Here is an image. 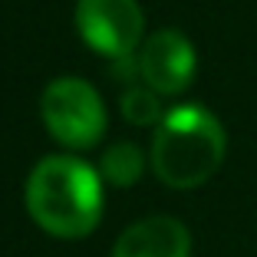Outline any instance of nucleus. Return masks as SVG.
<instances>
[{
  "mask_svg": "<svg viewBox=\"0 0 257 257\" xmlns=\"http://www.w3.org/2000/svg\"><path fill=\"white\" fill-rule=\"evenodd\" d=\"M73 20L83 43L109 60L136 56L145 40V14L139 0H79Z\"/></svg>",
  "mask_w": 257,
  "mask_h": 257,
  "instance_id": "obj_4",
  "label": "nucleus"
},
{
  "mask_svg": "<svg viewBox=\"0 0 257 257\" xmlns=\"http://www.w3.org/2000/svg\"><path fill=\"white\" fill-rule=\"evenodd\" d=\"M136 56H139L142 83L149 89H155L159 96H182L191 86L195 69H198L195 43L182 30H172V27L149 33Z\"/></svg>",
  "mask_w": 257,
  "mask_h": 257,
  "instance_id": "obj_5",
  "label": "nucleus"
},
{
  "mask_svg": "<svg viewBox=\"0 0 257 257\" xmlns=\"http://www.w3.org/2000/svg\"><path fill=\"white\" fill-rule=\"evenodd\" d=\"M122 115H125L128 125H159L162 119H165V112H162V96L155 89H149V86H132V89L122 92V102H119Z\"/></svg>",
  "mask_w": 257,
  "mask_h": 257,
  "instance_id": "obj_8",
  "label": "nucleus"
},
{
  "mask_svg": "<svg viewBox=\"0 0 257 257\" xmlns=\"http://www.w3.org/2000/svg\"><path fill=\"white\" fill-rule=\"evenodd\" d=\"M227 152V132L211 109L182 102L165 112L152 136V172L165 188L191 191L211 182Z\"/></svg>",
  "mask_w": 257,
  "mask_h": 257,
  "instance_id": "obj_2",
  "label": "nucleus"
},
{
  "mask_svg": "<svg viewBox=\"0 0 257 257\" xmlns=\"http://www.w3.org/2000/svg\"><path fill=\"white\" fill-rule=\"evenodd\" d=\"M106 182L79 155H46L27 175V214L40 231L60 241L89 237L102 221Z\"/></svg>",
  "mask_w": 257,
  "mask_h": 257,
  "instance_id": "obj_1",
  "label": "nucleus"
},
{
  "mask_svg": "<svg viewBox=\"0 0 257 257\" xmlns=\"http://www.w3.org/2000/svg\"><path fill=\"white\" fill-rule=\"evenodd\" d=\"M145 172V152L136 142H112L102 159H99V175L112 188H132Z\"/></svg>",
  "mask_w": 257,
  "mask_h": 257,
  "instance_id": "obj_7",
  "label": "nucleus"
},
{
  "mask_svg": "<svg viewBox=\"0 0 257 257\" xmlns=\"http://www.w3.org/2000/svg\"><path fill=\"white\" fill-rule=\"evenodd\" d=\"M40 119L53 142L69 152H86L106 136V102L96 86L79 76H60L40 96Z\"/></svg>",
  "mask_w": 257,
  "mask_h": 257,
  "instance_id": "obj_3",
  "label": "nucleus"
},
{
  "mask_svg": "<svg viewBox=\"0 0 257 257\" xmlns=\"http://www.w3.org/2000/svg\"><path fill=\"white\" fill-rule=\"evenodd\" d=\"M112 257H191V231L172 214H152L115 237Z\"/></svg>",
  "mask_w": 257,
  "mask_h": 257,
  "instance_id": "obj_6",
  "label": "nucleus"
}]
</instances>
